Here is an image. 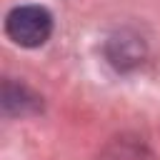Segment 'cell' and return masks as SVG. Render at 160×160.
Masks as SVG:
<instances>
[{
	"label": "cell",
	"mask_w": 160,
	"mask_h": 160,
	"mask_svg": "<svg viewBox=\"0 0 160 160\" xmlns=\"http://www.w3.org/2000/svg\"><path fill=\"white\" fill-rule=\"evenodd\" d=\"M5 32L20 48H40L52 32V15L42 5H18L5 18Z\"/></svg>",
	"instance_id": "cell-1"
}]
</instances>
